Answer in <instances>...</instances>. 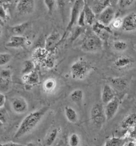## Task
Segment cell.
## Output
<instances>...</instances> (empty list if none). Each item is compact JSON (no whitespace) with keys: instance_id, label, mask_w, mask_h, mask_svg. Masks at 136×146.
<instances>
[{"instance_id":"cell-1","label":"cell","mask_w":136,"mask_h":146,"mask_svg":"<svg viewBox=\"0 0 136 146\" xmlns=\"http://www.w3.org/2000/svg\"><path fill=\"white\" fill-rule=\"evenodd\" d=\"M48 110V107H43L28 114L21 122L14 134V138L20 139L32 132L38 125Z\"/></svg>"},{"instance_id":"cell-2","label":"cell","mask_w":136,"mask_h":146,"mask_svg":"<svg viewBox=\"0 0 136 146\" xmlns=\"http://www.w3.org/2000/svg\"><path fill=\"white\" fill-rule=\"evenodd\" d=\"M92 70V65L86 60L80 59L75 62L71 66L70 72L72 77L76 80L84 79Z\"/></svg>"},{"instance_id":"cell-3","label":"cell","mask_w":136,"mask_h":146,"mask_svg":"<svg viewBox=\"0 0 136 146\" xmlns=\"http://www.w3.org/2000/svg\"><path fill=\"white\" fill-rule=\"evenodd\" d=\"M81 49L86 52H97L103 48L102 40L95 33L86 37L81 45Z\"/></svg>"},{"instance_id":"cell-4","label":"cell","mask_w":136,"mask_h":146,"mask_svg":"<svg viewBox=\"0 0 136 146\" xmlns=\"http://www.w3.org/2000/svg\"><path fill=\"white\" fill-rule=\"evenodd\" d=\"M84 1L77 0L74 2V4L73 5L71 10L70 21L65 31V32L64 33L63 35L62 36L60 44L63 41L65 37L67 36L68 33H69V32L72 29L73 26L77 23L80 12L84 8Z\"/></svg>"},{"instance_id":"cell-5","label":"cell","mask_w":136,"mask_h":146,"mask_svg":"<svg viewBox=\"0 0 136 146\" xmlns=\"http://www.w3.org/2000/svg\"><path fill=\"white\" fill-rule=\"evenodd\" d=\"M90 115L92 123L97 127H102L107 122L104 108L100 104H95L92 106Z\"/></svg>"},{"instance_id":"cell-6","label":"cell","mask_w":136,"mask_h":146,"mask_svg":"<svg viewBox=\"0 0 136 146\" xmlns=\"http://www.w3.org/2000/svg\"><path fill=\"white\" fill-rule=\"evenodd\" d=\"M62 36L57 32H53L46 38L45 43V48L50 53L54 52L57 46L60 44Z\"/></svg>"},{"instance_id":"cell-7","label":"cell","mask_w":136,"mask_h":146,"mask_svg":"<svg viewBox=\"0 0 136 146\" xmlns=\"http://www.w3.org/2000/svg\"><path fill=\"white\" fill-rule=\"evenodd\" d=\"M35 2L33 0H20L17 5V10L21 16H27L34 11Z\"/></svg>"},{"instance_id":"cell-8","label":"cell","mask_w":136,"mask_h":146,"mask_svg":"<svg viewBox=\"0 0 136 146\" xmlns=\"http://www.w3.org/2000/svg\"><path fill=\"white\" fill-rule=\"evenodd\" d=\"M11 106L12 110L17 114H24L28 110V104L24 98L17 97L12 100Z\"/></svg>"},{"instance_id":"cell-9","label":"cell","mask_w":136,"mask_h":146,"mask_svg":"<svg viewBox=\"0 0 136 146\" xmlns=\"http://www.w3.org/2000/svg\"><path fill=\"white\" fill-rule=\"evenodd\" d=\"M115 19V10L111 5L105 9L98 16V21L106 26L111 24Z\"/></svg>"},{"instance_id":"cell-10","label":"cell","mask_w":136,"mask_h":146,"mask_svg":"<svg viewBox=\"0 0 136 146\" xmlns=\"http://www.w3.org/2000/svg\"><path fill=\"white\" fill-rule=\"evenodd\" d=\"M119 106L120 102L116 97L106 105L104 110L107 122L111 121L115 116L119 108Z\"/></svg>"},{"instance_id":"cell-11","label":"cell","mask_w":136,"mask_h":146,"mask_svg":"<svg viewBox=\"0 0 136 146\" xmlns=\"http://www.w3.org/2000/svg\"><path fill=\"white\" fill-rule=\"evenodd\" d=\"M122 29L128 32L136 30V13L132 12L124 17Z\"/></svg>"},{"instance_id":"cell-12","label":"cell","mask_w":136,"mask_h":146,"mask_svg":"<svg viewBox=\"0 0 136 146\" xmlns=\"http://www.w3.org/2000/svg\"><path fill=\"white\" fill-rule=\"evenodd\" d=\"M135 63V60L128 56L118 57L113 62V66L118 69H123L131 66Z\"/></svg>"},{"instance_id":"cell-13","label":"cell","mask_w":136,"mask_h":146,"mask_svg":"<svg viewBox=\"0 0 136 146\" xmlns=\"http://www.w3.org/2000/svg\"><path fill=\"white\" fill-rule=\"evenodd\" d=\"M88 3L90 8L96 15H99L106 8L111 5V1L108 0H96L90 1Z\"/></svg>"},{"instance_id":"cell-14","label":"cell","mask_w":136,"mask_h":146,"mask_svg":"<svg viewBox=\"0 0 136 146\" xmlns=\"http://www.w3.org/2000/svg\"><path fill=\"white\" fill-rule=\"evenodd\" d=\"M50 54L51 53H50L45 48L38 47L35 49L32 52V61L38 64H44L46 60Z\"/></svg>"},{"instance_id":"cell-15","label":"cell","mask_w":136,"mask_h":146,"mask_svg":"<svg viewBox=\"0 0 136 146\" xmlns=\"http://www.w3.org/2000/svg\"><path fill=\"white\" fill-rule=\"evenodd\" d=\"M27 38L23 36L14 35L10 37L9 41L6 43V46L12 48H24L27 44Z\"/></svg>"},{"instance_id":"cell-16","label":"cell","mask_w":136,"mask_h":146,"mask_svg":"<svg viewBox=\"0 0 136 146\" xmlns=\"http://www.w3.org/2000/svg\"><path fill=\"white\" fill-rule=\"evenodd\" d=\"M115 98L116 94L112 86L108 84H104L101 95V100L103 103L106 105L108 102L113 100Z\"/></svg>"},{"instance_id":"cell-17","label":"cell","mask_w":136,"mask_h":146,"mask_svg":"<svg viewBox=\"0 0 136 146\" xmlns=\"http://www.w3.org/2000/svg\"><path fill=\"white\" fill-rule=\"evenodd\" d=\"M85 16V21L86 24L89 26H92L95 23L96 15L93 12L92 9L89 6L87 1H85L84 6Z\"/></svg>"},{"instance_id":"cell-18","label":"cell","mask_w":136,"mask_h":146,"mask_svg":"<svg viewBox=\"0 0 136 146\" xmlns=\"http://www.w3.org/2000/svg\"><path fill=\"white\" fill-rule=\"evenodd\" d=\"M112 86L119 91L124 90L128 85V81L124 77H115L110 80Z\"/></svg>"},{"instance_id":"cell-19","label":"cell","mask_w":136,"mask_h":146,"mask_svg":"<svg viewBox=\"0 0 136 146\" xmlns=\"http://www.w3.org/2000/svg\"><path fill=\"white\" fill-rule=\"evenodd\" d=\"M22 80L26 83V85L29 86L36 85L40 82L39 75L36 70H34L27 75L22 76Z\"/></svg>"},{"instance_id":"cell-20","label":"cell","mask_w":136,"mask_h":146,"mask_svg":"<svg viewBox=\"0 0 136 146\" xmlns=\"http://www.w3.org/2000/svg\"><path fill=\"white\" fill-rule=\"evenodd\" d=\"M92 29L94 33L100 37L102 35L104 36L105 33L106 32L111 33L112 31L108 26H106L98 22V21L92 25Z\"/></svg>"},{"instance_id":"cell-21","label":"cell","mask_w":136,"mask_h":146,"mask_svg":"<svg viewBox=\"0 0 136 146\" xmlns=\"http://www.w3.org/2000/svg\"><path fill=\"white\" fill-rule=\"evenodd\" d=\"M64 114L68 121L71 123H76L78 121V115L73 108L70 106H66L64 108Z\"/></svg>"},{"instance_id":"cell-22","label":"cell","mask_w":136,"mask_h":146,"mask_svg":"<svg viewBox=\"0 0 136 146\" xmlns=\"http://www.w3.org/2000/svg\"><path fill=\"white\" fill-rule=\"evenodd\" d=\"M70 98L77 105L81 107L84 100V92L79 89L75 90L70 94Z\"/></svg>"},{"instance_id":"cell-23","label":"cell","mask_w":136,"mask_h":146,"mask_svg":"<svg viewBox=\"0 0 136 146\" xmlns=\"http://www.w3.org/2000/svg\"><path fill=\"white\" fill-rule=\"evenodd\" d=\"M30 24V21H24L22 23H21L20 24L17 25L16 26H14L12 27L11 29L12 32L15 35L18 36H22V34H24L25 32L27 30Z\"/></svg>"},{"instance_id":"cell-24","label":"cell","mask_w":136,"mask_h":146,"mask_svg":"<svg viewBox=\"0 0 136 146\" xmlns=\"http://www.w3.org/2000/svg\"><path fill=\"white\" fill-rule=\"evenodd\" d=\"M35 62L32 60H26L24 62L21 74L22 76L27 75L35 70Z\"/></svg>"},{"instance_id":"cell-25","label":"cell","mask_w":136,"mask_h":146,"mask_svg":"<svg viewBox=\"0 0 136 146\" xmlns=\"http://www.w3.org/2000/svg\"><path fill=\"white\" fill-rule=\"evenodd\" d=\"M136 124V114L129 115L124 118L121 123V126L123 129H127Z\"/></svg>"},{"instance_id":"cell-26","label":"cell","mask_w":136,"mask_h":146,"mask_svg":"<svg viewBox=\"0 0 136 146\" xmlns=\"http://www.w3.org/2000/svg\"><path fill=\"white\" fill-rule=\"evenodd\" d=\"M125 142V139L112 137L107 140L103 146H123Z\"/></svg>"},{"instance_id":"cell-27","label":"cell","mask_w":136,"mask_h":146,"mask_svg":"<svg viewBox=\"0 0 136 146\" xmlns=\"http://www.w3.org/2000/svg\"><path fill=\"white\" fill-rule=\"evenodd\" d=\"M59 133V129L57 128H55L48 134L45 141V146H51L56 140L57 137Z\"/></svg>"},{"instance_id":"cell-28","label":"cell","mask_w":136,"mask_h":146,"mask_svg":"<svg viewBox=\"0 0 136 146\" xmlns=\"http://www.w3.org/2000/svg\"><path fill=\"white\" fill-rule=\"evenodd\" d=\"M56 86V81L53 78H50L47 79L44 82L43 85L44 90L47 93H51L53 91Z\"/></svg>"},{"instance_id":"cell-29","label":"cell","mask_w":136,"mask_h":146,"mask_svg":"<svg viewBox=\"0 0 136 146\" xmlns=\"http://www.w3.org/2000/svg\"><path fill=\"white\" fill-rule=\"evenodd\" d=\"M81 140L78 134L73 133L68 138V145L69 146H80Z\"/></svg>"},{"instance_id":"cell-30","label":"cell","mask_w":136,"mask_h":146,"mask_svg":"<svg viewBox=\"0 0 136 146\" xmlns=\"http://www.w3.org/2000/svg\"><path fill=\"white\" fill-rule=\"evenodd\" d=\"M11 79H6L0 77V90L1 92H8L11 85Z\"/></svg>"},{"instance_id":"cell-31","label":"cell","mask_w":136,"mask_h":146,"mask_svg":"<svg viewBox=\"0 0 136 146\" xmlns=\"http://www.w3.org/2000/svg\"><path fill=\"white\" fill-rule=\"evenodd\" d=\"M113 48L116 51H123L127 49L128 44L125 41L118 40L113 42Z\"/></svg>"},{"instance_id":"cell-32","label":"cell","mask_w":136,"mask_h":146,"mask_svg":"<svg viewBox=\"0 0 136 146\" xmlns=\"http://www.w3.org/2000/svg\"><path fill=\"white\" fill-rule=\"evenodd\" d=\"M84 27H81L78 26L72 33V35L70 38V42L71 43H73L74 41H76L77 38L84 32Z\"/></svg>"},{"instance_id":"cell-33","label":"cell","mask_w":136,"mask_h":146,"mask_svg":"<svg viewBox=\"0 0 136 146\" xmlns=\"http://www.w3.org/2000/svg\"><path fill=\"white\" fill-rule=\"evenodd\" d=\"M12 56L7 52L1 53L0 54V65L3 66L7 64L11 60Z\"/></svg>"},{"instance_id":"cell-34","label":"cell","mask_w":136,"mask_h":146,"mask_svg":"<svg viewBox=\"0 0 136 146\" xmlns=\"http://www.w3.org/2000/svg\"><path fill=\"white\" fill-rule=\"evenodd\" d=\"M56 1L54 0H45L44 3L48 10V14L52 15Z\"/></svg>"},{"instance_id":"cell-35","label":"cell","mask_w":136,"mask_h":146,"mask_svg":"<svg viewBox=\"0 0 136 146\" xmlns=\"http://www.w3.org/2000/svg\"><path fill=\"white\" fill-rule=\"evenodd\" d=\"M44 65L48 68L52 69L55 65V59L52 54H50L44 63Z\"/></svg>"},{"instance_id":"cell-36","label":"cell","mask_w":136,"mask_h":146,"mask_svg":"<svg viewBox=\"0 0 136 146\" xmlns=\"http://www.w3.org/2000/svg\"><path fill=\"white\" fill-rule=\"evenodd\" d=\"M78 26H80L81 27H85V26H86V21H85V16L84 10V9H83L82 11L80 12L79 16L78 19Z\"/></svg>"},{"instance_id":"cell-37","label":"cell","mask_w":136,"mask_h":146,"mask_svg":"<svg viewBox=\"0 0 136 146\" xmlns=\"http://www.w3.org/2000/svg\"><path fill=\"white\" fill-rule=\"evenodd\" d=\"M122 23H123V19H121L120 18H116L112 21L111 26L113 29H118L120 28H122Z\"/></svg>"},{"instance_id":"cell-38","label":"cell","mask_w":136,"mask_h":146,"mask_svg":"<svg viewBox=\"0 0 136 146\" xmlns=\"http://www.w3.org/2000/svg\"><path fill=\"white\" fill-rule=\"evenodd\" d=\"M12 73L10 69H2L0 73V77L6 78V79H11Z\"/></svg>"},{"instance_id":"cell-39","label":"cell","mask_w":136,"mask_h":146,"mask_svg":"<svg viewBox=\"0 0 136 146\" xmlns=\"http://www.w3.org/2000/svg\"><path fill=\"white\" fill-rule=\"evenodd\" d=\"M133 2L134 1L132 0H121L119 1L118 4L121 8H125L131 6Z\"/></svg>"},{"instance_id":"cell-40","label":"cell","mask_w":136,"mask_h":146,"mask_svg":"<svg viewBox=\"0 0 136 146\" xmlns=\"http://www.w3.org/2000/svg\"><path fill=\"white\" fill-rule=\"evenodd\" d=\"M0 17H1V21H5V19H7V14L6 11L5 10L4 8H3L2 4H1V7H0Z\"/></svg>"},{"instance_id":"cell-41","label":"cell","mask_w":136,"mask_h":146,"mask_svg":"<svg viewBox=\"0 0 136 146\" xmlns=\"http://www.w3.org/2000/svg\"><path fill=\"white\" fill-rule=\"evenodd\" d=\"M6 102V97L3 93L1 92L0 94V108L2 109L3 108Z\"/></svg>"},{"instance_id":"cell-42","label":"cell","mask_w":136,"mask_h":146,"mask_svg":"<svg viewBox=\"0 0 136 146\" xmlns=\"http://www.w3.org/2000/svg\"><path fill=\"white\" fill-rule=\"evenodd\" d=\"M0 146H24L22 144H21L17 142H5V143H1Z\"/></svg>"},{"instance_id":"cell-43","label":"cell","mask_w":136,"mask_h":146,"mask_svg":"<svg viewBox=\"0 0 136 146\" xmlns=\"http://www.w3.org/2000/svg\"><path fill=\"white\" fill-rule=\"evenodd\" d=\"M123 146H136V143L133 141H127Z\"/></svg>"},{"instance_id":"cell-44","label":"cell","mask_w":136,"mask_h":146,"mask_svg":"<svg viewBox=\"0 0 136 146\" xmlns=\"http://www.w3.org/2000/svg\"><path fill=\"white\" fill-rule=\"evenodd\" d=\"M26 146H38L37 144H36V143H34V142H29V143H28L26 145Z\"/></svg>"},{"instance_id":"cell-45","label":"cell","mask_w":136,"mask_h":146,"mask_svg":"<svg viewBox=\"0 0 136 146\" xmlns=\"http://www.w3.org/2000/svg\"></svg>"}]
</instances>
